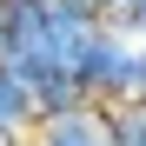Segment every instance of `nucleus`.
<instances>
[{
	"mask_svg": "<svg viewBox=\"0 0 146 146\" xmlns=\"http://www.w3.org/2000/svg\"><path fill=\"white\" fill-rule=\"evenodd\" d=\"M139 73H146V40L133 27H119V20H106V27L86 40L73 80L86 86L93 106H126V100H139Z\"/></svg>",
	"mask_w": 146,
	"mask_h": 146,
	"instance_id": "nucleus-1",
	"label": "nucleus"
},
{
	"mask_svg": "<svg viewBox=\"0 0 146 146\" xmlns=\"http://www.w3.org/2000/svg\"><path fill=\"white\" fill-rule=\"evenodd\" d=\"M27 133H40V106H33V86L20 80L13 66H0V139H27Z\"/></svg>",
	"mask_w": 146,
	"mask_h": 146,
	"instance_id": "nucleus-2",
	"label": "nucleus"
},
{
	"mask_svg": "<svg viewBox=\"0 0 146 146\" xmlns=\"http://www.w3.org/2000/svg\"><path fill=\"white\" fill-rule=\"evenodd\" d=\"M33 146H113V133H106V106H86V113L46 119V126L33 133Z\"/></svg>",
	"mask_w": 146,
	"mask_h": 146,
	"instance_id": "nucleus-3",
	"label": "nucleus"
},
{
	"mask_svg": "<svg viewBox=\"0 0 146 146\" xmlns=\"http://www.w3.org/2000/svg\"><path fill=\"white\" fill-rule=\"evenodd\" d=\"M33 106H40V126H46V119L86 113L93 100H86V86L73 80V73H40V80H33Z\"/></svg>",
	"mask_w": 146,
	"mask_h": 146,
	"instance_id": "nucleus-4",
	"label": "nucleus"
},
{
	"mask_svg": "<svg viewBox=\"0 0 146 146\" xmlns=\"http://www.w3.org/2000/svg\"><path fill=\"white\" fill-rule=\"evenodd\" d=\"M106 133H113V146H146V100L106 106Z\"/></svg>",
	"mask_w": 146,
	"mask_h": 146,
	"instance_id": "nucleus-5",
	"label": "nucleus"
},
{
	"mask_svg": "<svg viewBox=\"0 0 146 146\" xmlns=\"http://www.w3.org/2000/svg\"><path fill=\"white\" fill-rule=\"evenodd\" d=\"M139 13H146V0H119V7H113V20H119V27H133Z\"/></svg>",
	"mask_w": 146,
	"mask_h": 146,
	"instance_id": "nucleus-6",
	"label": "nucleus"
},
{
	"mask_svg": "<svg viewBox=\"0 0 146 146\" xmlns=\"http://www.w3.org/2000/svg\"><path fill=\"white\" fill-rule=\"evenodd\" d=\"M133 33H139V40H146V13H139V20H133Z\"/></svg>",
	"mask_w": 146,
	"mask_h": 146,
	"instance_id": "nucleus-7",
	"label": "nucleus"
},
{
	"mask_svg": "<svg viewBox=\"0 0 146 146\" xmlns=\"http://www.w3.org/2000/svg\"><path fill=\"white\" fill-rule=\"evenodd\" d=\"M0 60H7V27H0Z\"/></svg>",
	"mask_w": 146,
	"mask_h": 146,
	"instance_id": "nucleus-8",
	"label": "nucleus"
},
{
	"mask_svg": "<svg viewBox=\"0 0 146 146\" xmlns=\"http://www.w3.org/2000/svg\"><path fill=\"white\" fill-rule=\"evenodd\" d=\"M139 100H146V73H139Z\"/></svg>",
	"mask_w": 146,
	"mask_h": 146,
	"instance_id": "nucleus-9",
	"label": "nucleus"
},
{
	"mask_svg": "<svg viewBox=\"0 0 146 146\" xmlns=\"http://www.w3.org/2000/svg\"><path fill=\"white\" fill-rule=\"evenodd\" d=\"M0 146H13V139H0Z\"/></svg>",
	"mask_w": 146,
	"mask_h": 146,
	"instance_id": "nucleus-10",
	"label": "nucleus"
}]
</instances>
